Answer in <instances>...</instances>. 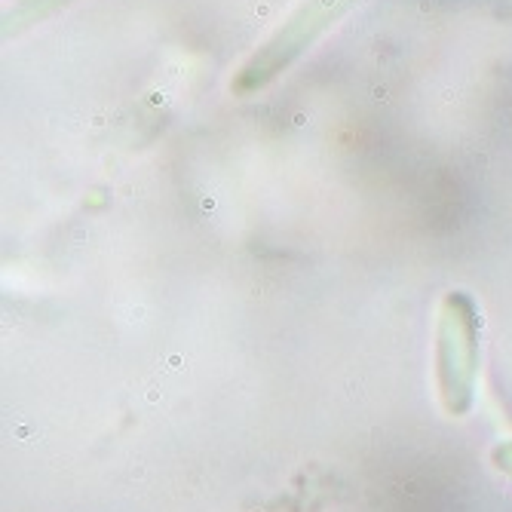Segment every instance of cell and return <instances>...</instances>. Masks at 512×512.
I'll list each match as a JSON object with an SVG mask.
<instances>
[{
    "instance_id": "obj_2",
    "label": "cell",
    "mask_w": 512,
    "mask_h": 512,
    "mask_svg": "<svg viewBox=\"0 0 512 512\" xmlns=\"http://www.w3.org/2000/svg\"><path fill=\"white\" fill-rule=\"evenodd\" d=\"M359 0H304V4L276 28V34L261 46V50L237 71L230 89L237 96H252V92L270 86L279 74L289 71L310 46L335 28Z\"/></svg>"
},
{
    "instance_id": "obj_1",
    "label": "cell",
    "mask_w": 512,
    "mask_h": 512,
    "mask_svg": "<svg viewBox=\"0 0 512 512\" xmlns=\"http://www.w3.org/2000/svg\"><path fill=\"white\" fill-rule=\"evenodd\" d=\"M482 362V313L473 295L448 292L439 307L436 329V384L451 417L470 414L479 393Z\"/></svg>"
},
{
    "instance_id": "obj_4",
    "label": "cell",
    "mask_w": 512,
    "mask_h": 512,
    "mask_svg": "<svg viewBox=\"0 0 512 512\" xmlns=\"http://www.w3.org/2000/svg\"><path fill=\"white\" fill-rule=\"evenodd\" d=\"M491 460H494V467L506 476H512V442H503L491 451Z\"/></svg>"
},
{
    "instance_id": "obj_3",
    "label": "cell",
    "mask_w": 512,
    "mask_h": 512,
    "mask_svg": "<svg viewBox=\"0 0 512 512\" xmlns=\"http://www.w3.org/2000/svg\"><path fill=\"white\" fill-rule=\"evenodd\" d=\"M74 4V0H22V4H16L13 10H7L4 16V37H13L37 22H43L46 16L59 13L62 7Z\"/></svg>"
}]
</instances>
